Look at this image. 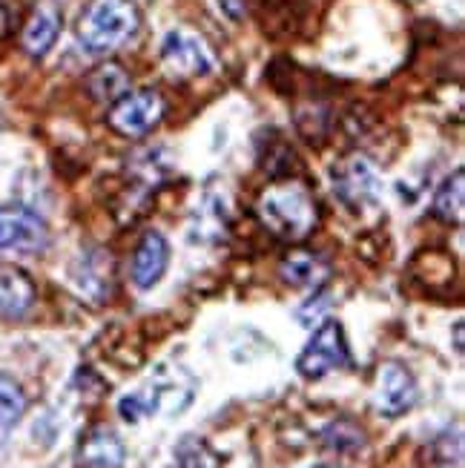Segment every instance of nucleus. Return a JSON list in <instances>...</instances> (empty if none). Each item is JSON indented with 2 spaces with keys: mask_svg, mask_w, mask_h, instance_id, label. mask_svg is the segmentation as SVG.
<instances>
[{
  "mask_svg": "<svg viewBox=\"0 0 465 468\" xmlns=\"http://www.w3.org/2000/svg\"><path fill=\"white\" fill-rule=\"evenodd\" d=\"M221 460L201 437H185L175 445L173 468H218Z\"/></svg>",
  "mask_w": 465,
  "mask_h": 468,
  "instance_id": "16",
  "label": "nucleus"
},
{
  "mask_svg": "<svg viewBox=\"0 0 465 468\" xmlns=\"http://www.w3.org/2000/svg\"><path fill=\"white\" fill-rule=\"evenodd\" d=\"M279 273L288 284H293V288L319 291L322 284L331 279L333 271L322 256H316L311 250H293V253H288L285 259H281Z\"/></svg>",
  "mask_w": 465,
  "mask_h": 468,
  "instance_id": "13",
  "label": "nucleus"
},
{
  "mask_svg": "<svg viewBox=\"0 0 465 468\" xmlns=\"http://www.w3.org/2000/svg\"><path fill=\"white\" fill-rule=\"evenodd\" d=\"M431 210L437 218L446 221V225H462V216H465V176H462V170H457L454 176L442 181L434 196Z\"/></svg>",
  "mask_w": 465,
  "mask_h": 468,
  "instance_id": "14",
  "label": "nucleus"
},
{
  "mask_svg": "<svg viewBox=\"0 0 465 468\" xmlns=\"http://www.w3.org/2000/svg\"><path fill=\"white\" fill-rule=\"evenodd\" d=\"M259 218L279 239L301 241L316 228V198L305 185H299L293 178L276 181L259 198Z\"/></svg>",
  "mask_w": 465,
  "mask_h": 468,
  "instance_id": "1",
  "label": "nucleus"
},
{
  "mask_svg": "<svg viewBox=\"0 0 465 468\" xmlns=\"http://www.w3.org/2000/svg\"><path fill=\"white\" fill-rule=\"evenodd\" d=\"M167 261H170V244L167 239L150 230L144 233V239L138 241L135 256H132V282L138 284L141 291L153 288V284L161 282L167 271Z\"/></svg>",
  "mask_w": 465,
  "mask_h": 468,
  "instance_id": "11",
  "label": "nucleus"
},
{
  "mask_svg": "<svg viewBox=\"0 0 465 468\" xmlns=\"http://www.w3.org/2000/svg\"><path fill=\"white\" fill-rule=\"evenodd\" d=\"M348 365H351L348 339L336 319L322 322L296 359V368L305 379H322L333 371L348 368Z\"/></svg>",
  "mask_w": 465,
  "mask_h": 468,
  "instance_id": "3",
  "label": "nucleus"
},
{
  "mask_svg": "<svg viewBox=\"0 0 465 468\" xmlns=\"http://www.w3.org/2000/svg\"><path fill=\"white\" fill-rule=\"evenodd\" d=\"M37 299L35 282L20 271L0 264V316L4 319H20L32 311V304Z\"/></svg>",
  "mask_w": 465,
  "mask_h": 468,
  "instance_id": "12",
  "label": "nucleus"
},
{
  "mask_svg": "<svg viewBox=\"0 0 465 468\" xmlns=\"http://www.w3.org/2000/svg\"><path fill=\"white\" fill-rule=\"evenodd\" d=\"M60 24H64V17H60L55 0H40L26 20L24 35H20V47H24L29 58H44L55 47V40L60 35Z\"/></svg>",
  "mask_w": 465,
  "mask_h": 468,
  "instance_id": "10",
  "label": "nucleus"
},
{
  "mask_svg": "<svg viewBox=\"0 0 465 468\" xmlns=\"http://www.w3.org/2000/svg\"><path fill=\"white\" fill-rule=\"evenodd\" d=\"M127 449L121 437L107 429V425H95L78 442V468H121L124 465Z\"/></svg>",
  "mask_w": 465,
  "mask_h": 468,
  "instance_id": "9",
  "label": "nucleus"
},
{
  "mask_svg": "<svg viewBox=\"0 0 465 468\" xmlns=\"http://www.w3.org/2000/svg\"><path fill=\"white\" fill-rule=\"evenodd\" d=\"M87 90L95 101H100V104H115L121 95L130 92V75L118 64H104L90 75Z\"/></svg>",
  "mask_w": 465,
  "mask_h": 468,
  "instance_id": "15",
  "label": "nucleus"
},
{
  "mask_svg": "<svg viewBox=\"0 0 465 468\" xmlns=\"http://www.w3.org/2000/svg\"><path fill=\"white\" fill-rule=\"evenodd\" d=\"M161 58H164L167 69L178 78L207 75L213 69V55L207 44L190 32H170L164 47H161Z\"/></svg>",
  "mask_w": 465,
  "mask_h": 468,
  "instance_id": "7",
  "label": "nucleus"
},
{
  "mask_svg": "<svg viewBox=\"0 0 465 468\" xmlns=\"http://www.w3.org/2000/svg\"><path fill=\"white\" fill-rule=\"evenodd\" d=\"M414 402H417L414 374L402 362L382 365L379 379H376V397H374L376 411L386 417H402L406 411L414 409Z\"/></svg>",
  "mask_w": 465,
  "mask_h": 468,
  "instance_id": "6",
  "label": "nucleus"
},
{
  "mask_svg": "<svg viewBox=\"0 0 465 468\" xmlns=\"http://www.w3.org/2000/svg\"><path fill=\"white\" fill-rule=\"evenodd\" d=\"M167 112V101L161 98L158 90H135L121 95L107 112V124L124 138H141L147 135Z\"/></svg>",
  "mask_w": 465,
  "mask_h": 468,
  "instance_id": "4",
  "label": "nucleus"
},
{
  "mask_svg": "<svg viewBox=\"0 0 465 468\" xmlns=\"http://www.w3.org/2000/svg\"><path fill=\"white\" fill-rule=\"evenodd\" d=\"M316 468H342V465H316Z\"/></svg>",
  "mask_w": 465,
  "mask_h": 468,
  "instance_id": "21",
  "label": "nucleus"
},
{
  "mask_svg": "<svg viewBox=\"0 0 465 468\" xmlns=\"http://www.w3.org/2000/svg\"><path fill=\"white\" fill-rule=\"evenodd\" d=\"M24 411H26V397L20 391V385L0 374V434H6L24 417Z\"/></svg>",
  "mask_w": 465,
  "mask_h": 468,
  "instance_id": "17",
  "label": "nucleus"
},
{
  "mask_svg": "<svg viewBox=\"0 0 465 468\" xmlns=\"http://www.w3.org/2000/svg\"><path fill=\"white\" fill-rule=\"evenodd\" d=\"M49 241V228L26 205H0V250L37 253Z\"/></svg>",
  "mask_w": 465,
  "mask_h": 468,
  "instance_id": "5",
  "label": "nucleus"
},
{
  "mask_svg": "<svg viewBox=\"0 0 465 468\" xmlns=\"http://www.w3.org/2000/svg\"><path fill=\"white\" fill-rule=\"evenodd\" d=\"M322 442L328 445V449L333 452H356L365 445V434H362L359 425H354L351 420H339V422H331L325 431H322Z\"/></svg>",
  "mask_w": 465,
  "mask_h": 468,
  "instance_id": "18",
  "label": "nucleus"
},
{
  "mask_svg": "<svg viewBox=\"0 0 465 468\" xmlns=\"http://www.w3.org/2000/svg\"><path fill=\"white\" fill-rule=\"evenodd\" d=\"M12 20H15V9L9 0H0V35H6L9 27H12Z\"/></svg>",
  "mask_w": 465,
  "mask_h": 468,
  "instance_id": "19",
  "label": "nucleus"
},
{
  "mask_svg": "<svg viewBox=\"0 0 465 468\" xmlns=\"http://www.w3.org/2000/svg\"><path fill=\"white\" fill-rule=\"evenodd\" d=\"M333 187L339 198L351 207H365L379 196V176L371 161L365 158H348L339 167H333Z\"/></svg>",
  "mask_w": 465,
  "mask_h": 468,
  "instance_id": "8",
  "label": "nucleus"
},
{
  "mask_svg": "<svg viewBox=\"0 0 465 468\" xmlns=\"http://www.w3.org/2000/svg\"><path fill=\"white\" fill-rule=\"evenodd\" d=\"M138 9L132 0H90L78 17V40L92 55H110L138 32Z\"/></svg>",
  "mask_w": 465,
  "mask_h": 468,
  "instance_id": "2",
  "label": "nucleus"
},
{
  "mask_svg": "<svg viewBox=\"0 0 465 468\" xmlns=\"http://www.w3.org/2000/svg\"><path fill=\"white\" fill-rule=\"evenodd\" d=\"M221 9H225L233 20H241L245 17V0H218Z\"/></svg>",
  "mask_w": 465,
  "mask_h": 468,
  "instance_id": "20",
  "label": "nucleus"
}]
</instances>
